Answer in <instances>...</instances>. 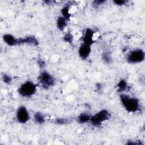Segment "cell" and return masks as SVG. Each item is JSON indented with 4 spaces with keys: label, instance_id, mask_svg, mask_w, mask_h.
Segmentation results:
<instances>
[{
    "label": "cell",
    "instance_id": "obj_12",
    "mask_svg": "<svg viewBox=\"0 0 145 145\" xmlns=\"http://www.w3.org/2000/svg\"><path fill=\"white\" fill-rule=\"evenodd\" d=\"M91 116L87 113H81L78 117V121L80 123H84L87 122H89Z\"/></svg>",
    "mask_w": 145,
    "mask_h": 145
},
{
    "label": "cell",
    "instance_id": "obj_10",
    "mask_svg": "<svg viewBox=\"0 0 145 145\" xmlns=\"http://www.w3.org/2000/svg\"><path fill=\"white\" fill-rule=\"evenodd\" d=\"M4 41L9 46H15L19 45L18 39H16L11 34H5L3 36Z\"/></svg>",
    "mask_w": 145,
    "mask_h": 145
},
{
    "label": "cell",
    "instance_id": "obj_21",
    "mask_svg": "<svg viewBox=\"0 0 145 145\" xmlns=\"http://www.w3.org/2000/svg\"><path fill=\"white\" fill-rule=\"evenodd\" d=\"M105 1H101V0H97V1H94L93 2V5L95 7L99 6L101 5H102L103 3H104Z\"/></svg>",
    "mask_w": 145,
    "mask_h": 145
},
{
    "label": "cell",
    "instance_id": "obj_9",
    "mask_svg": "<svg viewBox=\"0 0 145 145\" xmlns=\"http://www.w3.org/2000/svg\"><path fill=\"white\" fill-rule=\"evenodd\" d=\"M18 43L19 45L22 44H27L32 45H37L39 44L37 39L33 36H26L24 38H19L18 39Z\"/></svg>",
    "mask_w": 145,
    "mask_h": 145
},
{
    "label": "cell",
    "instance_id": "obj_2",
    "mask_svg": "<svg viewBox=\"0 0 145 145\" xmlns=\"http://www.w3.org/2000/svg\"><path fill=\"white\" fill-rule=\"evenodd\" d=\"M110 113L106 109H102L91 117L89 122L94 127H100L103 122L109 120Z\"/></svg>",
    "mask_w": 145,
    "mask_h": 145
},
{
    "label": "cell",
    "instance_id": "obj_11",
    "mask_svg": "<svg viewBox=\"0 0 145 145\" xmlns=\"http://www.w3.org/2000/svg\"><path fill=\"white\" fill-rule=\"evenodd\" d=\"M67 26V20L62 16L58 18L57 20V27L60 31H63Z\"/></svg>",
    "mask_w": 145,
    "mask_h": 145
},
{
    "label": "cell",
    "instance_id": "obj_8",
    "mask_svg": "<svg viewBox=\"0 0 145 145\" xmlns=\"http://www.w3.org/2000/svg\"><path fill=\"white\" fill-rule=\"evenodd\" d=\"M93 35L94 32L90 28H87L83 37V43L91 46L94 42V40L93 39Z\"/></svg>",
    "mask_w": 145,
    "mask_h": 145
},
{
    "label": "cell",
    "instance_id": "obj_18",
    "mask_svg": "<svg viewBox=\"0 0 145 145\" xmlns=\"http://www.w3.org/2000/svg\"><path fill=\"white\" fill-rule=\"evenodd\" d=\"M72 36H72L71 33H69L66 34V35L65 36L63 39H64V40H65V41L70 43V42H71L72 39H73V37H72Z\"/></svg>",
    "mask_w": 145,
    "mask_h": 145
},
{
    "label": "cell",
    "instance_id": "obj_5",
    "mask_svg": "<svg viewBox=\"0 0 145 145\" xmlns=\"http://www.w3.org/2000/svg\"><path fill=\"white\" fill-rule=\"evenodd\" d=\"M38 80L41 86L46 89L54 85L55 79L49 72L44 71L40 73L38 77Z\"/></svg>",
    "mask_w": 145,
    "mask_h": 145
},
{
    "label": "cell",
    "instance_id": "obj_4",
    "mask_svg": "<svg viewBox=\"0 0 145 145\" xmlns=\"http://www.w3.org/2000/svg\"><path fill=\"white\" fill-rule=\"evenodd\" d=\"M145 54L141 49H135L130 51L127 56V61L130 63H140L144 61Z\"/></svg>",
    "mask_w": 145,
    "mask_h": 145
},
{
    "label": "cell",
    "instance_id": "obj_7",
    "mask_svg": "<svg viewBox=\"0 0 145 145\" xmlns=\"http://www.w3.org/2000/svg\"><path fill=\"white\" fill-rule=\"evenodd\" d=\"M91 52V46L83 43L79 48L78 54L81 58H82L83 59H86L89 57Z\"/></svg>",
    "mask_w": 145,
    "mask_h": 145
},
{
    "label": "cell",
    "instance_id": "obj_1",
    "mask_svg": "<svg viewBox=\"0 0 145 145\" xmlns=\"http://www.w3.org/2000/svg\"><path fill=\"white\" fill-rule=\"evenodd\" d=\"M120 100L123 106L127 112L134 113L139 109L140 103L137 98L122 93L120 95Z\"/></svg>",
    "mask_w": 145,
    "mask_h": 145
},
{
    "label": "cell",
    "instance_id": "obj_3",
    "mask_svg": "<svg viewBox=\"0 0 145 145\" xmlns=\"http://www.w3.org/2000/svg\"><path fill=\"white\" fill-rule=\"evenodd\" d=\"M37 89V86L32 81H26L23 83L18 88L19 94L25 97H29L35 93Z\"/></svg>",
    "mask_w": 145,
    "mask_h": 145
},
{
    "label": "cell",
    "instance_id": "obj_17",
    "mask_svg": "<svg viewBox=\"0 0 145 145\" xmlns=\"http://www.w3.org/2000/svg\"><path fill=\"white\" fill-rule=\"evenodd\" d=\"M69 122V119L65 118H57L55 120V123L58 125H64L66 124Z\"/></svg>",
    "mask_w": 145,
    "mask_h": 145
},
{
    "label": "cell",
    "instance_id": "obj_20",
    "mask_svg": "<svg viewBox=\"0 0 145 145\" xmlns=\"http://www.w3.org/2000/svg\"><path fill=\"white\" fill-rule=\"evenodd\" d=\"M113 2L117 5L122 6V5H125L127 2V1L125 0H115V1H113Z\"/></svg>",
    "mask_w": 145,
    "mask_h": 145
},
{
    "label": "cell",
    "instance_id": "obj_19",
    "mask_svg": "<svg viewBox=\"0 0 145 145\" xmlns=\"http://www.w3.org/2000/svg\"><path fill=\"white\" fill-rule=\"evenodd\" d=\"M2 78H3V82L5 83H10L11 82V80H12L11 78L9 75H7L6 74H3Z\"/></svg>",
    "mask_w": 145,
    "mask_h": 145
},
{
    "label": "cell",
    "instance_id": "obj_6",
    "mask_svg": "<svg viewBox=\"0 0 145 145\" xmlns=\"http://www.w3.org/2000/svg\"><path fill=\"white\" fill-rule=\"evenodd\" d=\"M16 117L17 121L21 123H25L29 120L28 111L23 105L20 106L18 108Z\"/></svg>",
    "mask_w": 145,
    "mask_h": 145
},
{
    "label": "cell",
    "instance_id": "obj_15",
    "mask_svg": "<svg viewBox=\"0 0 145 145\" xmlns=\"http://www.w3.org/2000/svg\"><path fill=\"white\" fill-rule=\"evenodd\" d=\"M118 91L119 92H122L125 91L127 88V83L124 79H121L117 84Z\"/></svg>",
    "mask_w": 145,
    "mask_h": 145
},
{
    "label": "cell",
    "instance_id": "obj_16",
    "mask_svg": "<svg viewBox=\"0 0 145 145\" xmlns=\"http://www.w3.org/2000/svg\"><path fill=\"white\" fill-rule=\"evenodd\" d=\"M102 59L106 63H110L112 61V57L110 53L108 51H105L102 54Z\"/></svg>",
    "mask_w": 145,
    "mask_h": 145
},
{
    "label": "cell",
    "instance_id": "obj_14",
    "mask_svg": "<svg viewBox=\"0 0 145 145\" xmlns=\"http://www.w3.org/2000/svg\"><path fill=\"white\" fill-rule=\"evenodd\" d=\"M70 8V5H66L61 10V12L62 14V16L64 17L67 20H69L71 16V15L69 12V9Z\"/></svg>",
    "mask_w": 145,
    "mask_h": 145
},
{
    "label": "cell",
    "instance_id": "obj_13",
    "mask_svg": "<svg viewBox=\"0 0 145 145\" xmlns=\"http://www.w3.org/2000/svg\"><path fill=\"white\" fill-rule=\"evenodd\" d=\"M34 120L36 122L39 124L43 123L45 122V117L40 112H36L34 114Z\"/></svg>",
    "mask_w": 145,
    "mask_h": 145
}]
</instances>
